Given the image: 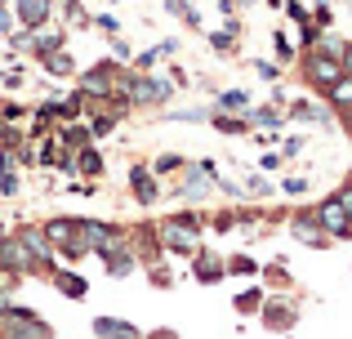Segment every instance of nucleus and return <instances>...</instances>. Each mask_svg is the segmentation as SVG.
Listing matches in <instances>:
<instances>
[{"label":"nucleus","instance_id":"obj_1","mask_svg":"<svg viewBox=\"0 0 352 339\" xmlns=\"http://www.w3.org/2000/svg\"><path fill=\"white\" fill-rule=\"evenodd\" d=\"M156 241H161L165 254H183V259H192V254L201 250V215L183 210V215L165 219V223L156 228Z\"/></svg>","mask_w":352,"mask_h":339},{"label":"nucleus","instance_id":"obj_2","mask_svg":"<svg viewBox=\"0 0 352 339\" xmlns=\"http://www.w3.org/2000/svg\"><path fill=\"white\" fill-rule=\"evenodd\" d=\"M125 94H129V107H161L174 98V80L156 76V72H129Z\"/></svg>","mask_w":352,"mask_h":339},{"label":"nucleus","instance_id":"obj_3","mask_svg":"<svg viewBox=\"0 0 352 339\" xmlns=\"http://www.w3.org/2000/svg\"><path fill=\"white\" fill-rule=\"evenodd\" d=\"M0 339H54V326L32 308H14L9 304L0 313Z\"/></svg>","mask_w":352,"mask_h":339},{"label":"nucleus","instance_id":"obj_4","mask_svg":"<svg viewBox=\"0 0 352 339\" xmlns=\"http://www.w3.org/2000/svg\"><path fill=\"white\" fill-rule=\"evenodd\" d=\"M45 241L54 245V254H63V259H85V237H80V219H50V223L41 228Z\"/></svg>","mask_w":352,"mask_h":339},{"label":"nucleus","instance_id":"obj_5","mask_svg":"<svg viewBox=\"0 0 352 339\" xmlns=\"http://www.w3.org/2000/svg\"><path fill=\"white\" fill-rule=\"evenodd\" d=\"M312 219L321 223V232H326L330 241H352V215L344 210V201H339L335 192H330V197L312 210Z\"/></svg>","mask_w":352,"mask_h":339},{"label":"nucleus","instance_id":"obj_6","mask_svg":"<svg viewBox=\"0 0 352 339\" xmlns=\"http://www.w3.org/2000/svg\"><path fill=\"white\" fill-rule=\"evenodd\" d=\"M214 179H219V166H214V161H197V166H183L179 197H183V201H210V192H214Z\"/></svg>","mask_w":352,"mask_h":339},{"label":"nucleus","instance_id":"obj_7","mask_svg":"<svg viewBox=\"0 0 352 339\" xmlns=\"http://www.w3.org/2000/svg\"><path fill=\"white\" fill-rule=\"evenodd\" d=\"M18 241H23V250H27V272H54V245L45 241V232L41 228H18Z\"/></svg>","mask_w":352,"mask_h":339},{"label":"nucleus","instance_id":"obj_8","mask_svg":"<svg viewBox=\"0 0 352 339\" xmlns=\"http://www.w3.org/2000/svg\"><path fill=\"white\" fill-rule=\"evenodd\" d=\"M80 237H85V250L89 254H112L116 245H125V232L116 223H98V219H80Z\"/></svg>","mask_w":352,"mask_h":339},{"label":"nucleus","instance_id":"obj_9","mask_svg":"<svg viewBox=\"0 0 352 339\" xmlns=\"http://www.w3.org/2000/svg\"><path fill=\"white\" fill-rule=\"evenodd\" d=\"M303 76H308V85H317L321 94H326V89L344 76V63L330 58V54H321V50H312L308 58H303Z\"/></svg>","mask_w":352,"mask_h":339},{"label":"nucleus","instance_id":"obj_10","mask_svg":"<svg viewBox=\"0 0 352 339\" xmlns=\"http://www.w3.org/2000/svg\"><path fill=\"white\" fill-rule=\"evenodd\" d=\"M258 317H263V326H267L272 335H290L294 322H299V308H294L290 299H263Z\"/></svg>","mask_w":352,"mask_h":339},{"label":"nucleus","instance_id":"obj_11","mask_svg":"<svg viewBox=\"0 0 352 339\" xmlns=\"http://www.w3.org/2000/svg\"><path fill=\"white\" fill-rule=\"evenodd\" d=\"M290 237H294V241H303V245H312V250H326V245H330V237L321 232V223L312 219V210L290 215Z\"/></svg>","mask_w":352,"mask_h":339},{"label":"nucleus","instance_id":"obj_12","mask_svg":"<svg viewBox=\"0 0 352 339\" xmlns=\"http://www.w3.org/2000/svg\"><path fill=\"white\" fill-rule=\"evenodd\" d=\"M54 18V0H14V23H23L27 32L45 27Z\"/></svg>","mask_w":352,"mask_h":339},{"label":"nucleus","instance_id":"obj_13","mask_svg":"<svg viewBox=\"0 0 352 339\" xmlns=\"http://www.w3.org/2000/svg\"><path fill=\"white\" fill-rule=\"evenodd\" d=\"M129 192H134L138 206H156L161 201V183H156V174L147 166H129Z\"/></svg>","mask_w":352,"mask_h":339},{"label":"nucleus","instance_id":"obj_14","mask_svg":"<svg viewBox=\"0 0 352 339\" xmlns=\"http://www.w3.org/2000/svg\"><path fill=\"white\" fill-rule=\"evenodd\" d=\"M192 277H197L201 286H214V281L228 277V263L219 259L214 250H197V254H192Z\"/></svg>","mask_w":352,"mask_h":339},{"label":"nucleus","instance_id":"obj_15","mask_svg":"<svg viewBox=\"0 0 352 339\" xmlns=\"http://www.w3.org/2000/svg\"><path fill=\"white\" fill-rule=\"evenodd\" d=\"M0 272H14V277L27 272V250L18 237H0Z\"/></svg>","mask_w":352,"mask_h":339},{"label":"nucleus","instance_id":"obj_16","mask_svg":"<svg viewBox=\"0 0 352 339\" xmlns=\"http://www.w3.org/2000/svg\"><path fill=\"white\" fill-rule=\"evenodd\" d=\"M94 335L98 339H143L134 322H125V317H94Z\"/></svg>","mask_w":352,"mask_h":339},{"label":"nucleus","instance_id":"obj_17","mask_svg":"<svg viewBox=\"0 0 352 339\" xmlns=\"http://www.w3.org/2000/svg\"><path fill=\"white\" fill-rule=\"evenodd\" d=\"M103 268H107V277H129V272L138 268V254L129 250V241H125V245H116L112 254H103Z\"/></svg>","mask_w":352,"mask_h":339},{"label":"nucleus","instance_id":"obj_18","mask_svg":"<svg viewBox=\"0 0 352 339\" xmlns=\"http://www.w3.org/2000/svg\"><path fill=\"white\" fill-rule=\"evenodd\" d=\"M50 277H54V286H58V295H67V299H85V295H89V281L80 277V272H67V268H54Z\"/></svg>","mask_w":352,"mask_h":339},{"label":"nucleus","instance_id":"obj_19","mask_svg":"<svg viewBox=\"0 0 352 339\" xmlns=\"http://www.w3.org/2000/svg\"><path fill=\"white\" fill-rule=\"evenodd\" d=\"M72 166H76V174H85V179H98V174L107 170V161H103V152L89 143V148H80V152H72Z\"/></svg>","mask_w":352,"mask_h":339},{"label":"nucleus","instance_id":"obj_20","mask_svg":"<svg viewBox=\"0 0 352 339\" xmlns=\"http://www.w3.org/2000/svg\"><path fill=\"white\" fill-rule=\"evenodd\" d=\"M214 112L250 116V89H219V94H214Z\"/></svg>","mask_w":352,"mask_h":339},{"label":"nucleus","instance_id":"obj_21","mask_svg":"<svg viewBox=\"0 0 352 339\" xmlns=\"http://www.w3.org/2000/svg\"><path fill=\"white\" fill-rule=\"evenodd\" d=\"M41 67L50 72V76H58V80L76 76V58H72L67 50H50V54H41Z\"/></svg>","mask_w":352,"mask_h":339},{"label":"nucleus","instance_id":"obj_22","mask_svg":"<svg viewBox=\"0 0 352 339\" xmlns=\"http://www.w3.org/2000/svg\"><path fill=\"white\" fill-rule=\"evenodd\" d=\"M250 125H258V130H281L285 125V107H276V103H267V107H250Z\"/></svg>","mask_w":352,"mask_h":339},{"label":"nucleus","instance_id":"obj_23","mask_svg":"<svg viewBox=\"0 0 352 339\" xmlns=\"http://www.w3.org/2000/svg\"><path fill=\"white\" fill-rule=\"evenodd\" d=\"M285 116H290V121H299V125H330V116L321 112L317 103H308V98H299V103H294Z\"/></svg>","mask_w":352,"mask_h":339},{"label":"nucleus","instance_id":"obj_24","mask_svg":"<svg viewBox=\"0 0 352 339\" xmlns=\"http://www.w3.org/2000/svg\"><path fill=\"white\" fill-rule=\"evenodd\" d=\"M236 32H241V23H236V18H228V23L219 27V32H206V36H210V45H214L219 54H232V45H236Z\"/></svg>","mask_w":352,"mask_h":339},{"label":"nucleus","instance_id":"obj_25","mask_svg":"<svg viewBox=\"0 0 352 339\" xmlns=\"http://www.w3.org/2000/svg\"><path fill=\"white\" fill-rule=\"evenodd\" d=\"M263 299H267V295H263V290H258V286H245V290H241V295L232 299V308H236L241 317H254L258 308H263Z\"/></svg>","mask_w":352,"mask_h":339},{"label":"nucleus","instance_id":"obj_26","mask_svg":"<svg viewBox=\"0 0 352 339\" xmlns=\"http://www.w3.org/2000/svg\"><path fill=\"white\" fill-rule=\"evenodd\" d=\"M326 98H330L335 107H344V112H352V72H344V76H339L335 85L326 89Z\"/></svg>","mask_w":352,"mask_h":339},{"label":"nucleus","instance_id":"obj_27","mask_svg":"<svg viewBox=\"0 0 352 339\" xmlns=\"http://www.w3.org/2000/svg\"><path fill=\"white\" fill-rule=\"evenodd\" d=\"M214 116V107H170L165 112V121H183V125H201Z\"/></svg>","mask_w":352,"mask_h":339},{"label":"nucleus","instance_id":"obj_28","mask_svg":"<svg viewBox=\"0 0 352 339\" xmlns=\"http://www.w3.org/2000/svg\"><path fill=\"white\" fill-rule=\"evenodd\" d=\"M210 125H214V130H223V134H245V130H250V116H232V112H214V116H210Z\"/></svg>","mask_w":352,"mask_h":339},{"label":"nucleus","instance_id":"obj_29","mask_svg":"<svg viewBox=\"0 0 352 339\" xmlns=\"http://www.w3.org/2000/svg\"><path fill=\"white\" fill-rule=\"evenodd\" d=\"M183 166H188V161H183L179 152H161V157H156V161H152V166H147V170H152L156 179H161V174H179Z\"/></svg>","mask_w":352,"mask_h":339},{"label":"nucleus","instance_id":"obj_30","mask_svg":"<svg viewBox=\"0 0 352 339\" xmlns=\"http://www.w3.org/2000/svg\"><path fill=\"white\" fill-rule=\"evenodd\" d=\"M116 121L120 116H112V112H94L89 116V139H107V134L116 130Z\"/></svg>","mask_w":352,"mask_h":339},{"label":"nucleus","instance_id":"obj_31","mask_svg":"<svg viewBox=\"0 0 352 339\" xmlns=\"http://www.w3.org/2000/svg\"><path fill=\"white\" fill-rule=\"evenodd\" d=\"M228 263V277H254L258 272V263L250 259V254H232V259H223Z\"/></svg>","mask_w":352,"mask_h":339},{"label":"nucleus","instance_id":"obj_32","mask_svg":"<svg viewBox=\"0 0 352 339\" xmlns=\"http://www.w3.org/2000/svg\"><path fill=\"white\" fill-rule=\"evenodd\" d=\"M54 9H58V14L67 18L72 27H85V9H80V0H58V5H54Z\"/></svg>","mask_w":352,"mask_h":339},{"label":"nucleus","instance_id":"obj_33","mask_svg":"<svg viewBox=\"0 0 352 339\" xmlns=\"http://www.w3.org/2000/svg\"><path fill=\"white\" fill-rule=\"evenodd\" d=\"M272 54H276L281 63H294V45L285 41V32H272Z\"/></svg>","mask_w":352,"mask_h":339},{"label":"nucleus","instance_id":"obj_34","mask_svg":"<svg viewBox=\"0 0 352 339\" xmlns=\"http://www.w3.org/2000/svg\"><path fill=\"white\" fill-rule=\"evenodd\" d=\"M245 192H250V197H267V192H272V183H267L263 174H250V179H245Z\"/></svg>","mask_w":352,"mask_h":339},{"label":"nucleus","instance_id":"obj_35","mask_svg":"<svg viewBox=\"0 0 352 339\" xmlns=\"http://www.w3.org/2000/svg\"><path fill=\"white\" fill-rule=\"evenodd\" d=\"M308 148V139H303V134H294V139H285L281 143V161H290V157H299V152Z\"/></svg>","mask_w":352,"mask_h":339},{"label":"nucleus","instance_id":"obj_36","mask_svg":"<svg viewBox=\"0 0 352 339\" xmlns=\"http://www.w3.org/2000/svg\"><path fill=\"white\" fill-rule=\"evenodd\" d=\"M281 192H285V197H303V192H308V179H303V174H294V179L281 183Z\"/></svg>","mask_w":352,"mask_h":339},{"label":"nucleus","instance_id":"obj_37","mask_svg":"<svg viewBox=\"0 0 352 339\" xmlns=\"http://www.w3.org/2000/svg\"><path fill=\"white\" fill-rule=\"evenodd\" d=\"M285 18H294V23H308L312 14H308V9L299 5V0H285Z\"/></svg>","mask_w":352,"mask_h":339},{"label":"nucleus","instance_id":"obj_38","mask_svg":"<svg viewBox=\"0 0 352 339\" xmlns=\"http://www.w3.org/2000/svg\"><path fill=\"white\" fill-rule=\"evenodd\" d=\"M254 72L263 80H276V76H281V67H276V63H254Z\"/></svg>","mask_w":352,"mask_h":339},{"label":"nucleus","instance_id":"obj_39","mask_svg":"<svg viewBox=\"0 0 352 339\" xmlns=\"http://www.w3.org/2000/svg\"><path fill=\"white\" fill-rule=\"evenodd\" d=\"M94 23H98V27H103V32H107V36H116V32H120V23H116V18H112V14H98V18H94Z\"/></svg>","mask_w":352,"mask_h":339},{"label":"nucleus","instance_id":"obj_40","mask_svg":"<svg viewBox=\"0 0 352 339\" xmlns=\"http://www.w3.org/2000/svg\"><path fill=\"white\" fill-rule=\"evenodd\" d=\"M112 54H116V63H120V58H129V45L120 41V36H112Z\"/></svg>","mask_w":352,"mask_h":339},{"label":"nucleus","instance_id":"obj_41","mask_svg":"<svg viewBox=\"0 0 352 339\" xmlns=\"http://www.w3.org/2000/svg\"><path fill=\"white\" fill-rule=\"evenodd\" d=\"M258 166H263V170H276V166H281V152H263V161H258Z\"/></svg>","mask_w":352,"mask_h":339},{"label":"nucleus","instance_id":"obj_42","mask_svg":"<svg viewBox=\"0 0 352 339\" xmlns=\"http://www.w3.org/2000/svg\"><path fill=\"white\" fill-rule=\"evenodd\" d=\"M335 197H339V201H344V210H348V215H352V183H348V188H339V192H335Z\"/></svg>","mask_w":352,"mask_h":339},{"label":"nucleus","instance_id":"obj_43","mask_svg":"<svg viewBox=\"0 0 352 339\" xmlns=\"http://www.w3.org/2000/svg\"><path fill=\"white\" fill-rule=\"evenodd\" d=\"M236 5H241V9H250V5H258V0H232V9H236Z\"/></svg>","mask_w":352,"mask_h":339},{"label":"nucleus","instance_id":"obj_44","mask_svg":"<svg viewBox=\"0 0 352 339\" xmlns=\"http://www.w3.org/2000/svg\"><path fill=\"white\" fill-rule=\"evenodd\" d=\"M0 5H14V0H0Z\"/></svg>","mask_w":352,"mask_h":339},{"label":"nucleus","instance_id":"obj_45","mask_svg":"<svg viewBox=\"0 0 352 339\" xmlns=\"http://www.w3.org/2000/svg\"><path fill=\"white\" fill-rule=\"evenodd\" d=\"M0 237H5V228H0Z\"/></svg>","mask_w":352,"mask_h":339}]
</instances>
